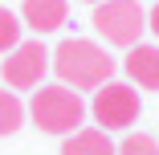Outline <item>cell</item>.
I'll use <instances>...</instances> for the list:
<instances>
[{"label": "cell", "instance_id": "obj_9", "mask_svg": "<svg viewBox=\"0 0 159 155\" xmlns=\"http://www.w3.org/2000/svg\"><path fill=\"white\" fill-rule=\"evenodd\" d=\"M29 118V106L16 98V90H0V139L4 135H16Z\"/></svg>", "mask_w": 159, "mask_h": 155}, {"label": "cell", "instance_id": "obj_4", "mask_svg": "<svg viewBox=\"0 0 159 155\" xmlns=\"http://www.w3.org/2000/svg\"><path fill=\"white\" fill-rule=\"evenodd\" d=\"M90 114L94 122L110 135V131H131L139 122V90L126 86V82H106L94 90V102H90Z\"/></svg>", "mask_w": 159, "mask_h": 155}, {"label": "cell", "instance_id": "obj_3", "mask_svg": "<svg viewBox=\"0 0 159 155\" xmlns=\"http://www.w3.org/2000/svg\"><path fill=\"white\" fill-rule=\"evenodd\" d=\"M90 25H94V33H98L106 45L131 49L147 33V8L139 0H102V4H94Z\"/></svg>", "mask_w": 159, "mask_h": 155}, {"label": "cell", "instance_id": "obj_10", "mask_svg": "<svg viewBox=\"0 0 159 155\" xmlns=\"http://www.w3.org/2000/svg\"><path fill=\"white\" fill-rule=\"evenodd\" d=\"M20 12H12V8H0V53H12L16 45H20Z\"/></svg>", "mask_w": 159, "mask_h": 155}, {"label": "cell", "instance_id": "obj_11", "mask_svg": "<svg viewBox=\"0 0 159 155\" xmlns=\"http://www.w3.org/2000/svg\"><path fill=\"white\" fill-rule=\"evenodd\" d=\"M118 155H159V143L147 131H126L118 143Z\"/></svg>", "mask_w": 159, "mask_h": 155}, {"label": "cell", "instance_id": "obj_2", "mask_svg": "<svg viewBox=\"0 0 159 155\" xmlns=\"http://www.w3.org/2000/svg\"><path fill=\"white\" fill-rule=\"evenodd\" d=\"M86 114H90V106L82 102V94L70 90V86H61V82L33 90V102H29V118H33L45 135H61V139L74 135L86 122Z\"/></svg>", "mask_w": 159, "mask_h": 155}, {"label": "cell", "instance_id": "obj_8", "mask_svg": "<svg viewBox=\"0 0 159 155\" xmlns=\"http://www.w3.org/2000/svg\"><path fill=\"white\" fill-rule=\"evenodd\" d=\"M61 155H118V143H110L102 127H78L74 135H66Z\"/></svg>", "mask_w": 159, "mask_h": 155}, {"label": "cell", "instance_id": "obj_7", "mask_svg": "<svg viewBox=\"0 0 159 155\" xmlns=\"http://www.w3.org/2000/svg\"><path fill=\"white\" fill-rule=\"evenodd\" d=\"M122 70H126V78H131L135 86H143V90H159V45H131L126 49V57H122Z\"/></svg>", "mask_w": 159, "mask_h": 155}, {"label": "cell", "instance_id": "obj_12", "mask_svg": "<svg viewBox=\"0 0 159 155\" xmlns=\"http://www.w3.org/2000/svg\"><path fill=\"white\" fill-rule=\"evenodd\" d=\"M147 29H151V33H155V37H159V4H155V8H151V12H147Z\"/></svg>", "mask_w": 159, "mask_h": 155}, {"label": "cell", "instance_id": "obj_1", "mask_svg": "<svg viewBox=\"0 0 159 155\" xmlns=\"http://www.w3.org/2000/svg\"><path fill=\"white\" fill-rule=\"evenodd\" d=\"M118 61L106 53V45L90 41V37H66L49 53V70L61 78V86L70 90H98L114 78Z\"/></svg>", "mask_w": 159, "mask_h": 155}, {"label": "cell", "instance_id": "obj_5", "mask_svg": "<svg viewBox=\"0 0 159 155\" xmlns=\"http://www.w3.org/2000/svg\"><path fill=\"white\" fill-rule=\"evenodd\" d=\"M45 74H49V49L41 41H20L0 66V78L8 90H37Z\"/></svg>", "mask_w": 159, "mask_h": 155}, {"label": "cell", "instance_id": "obj_6", "mask_svg": "<svg viewBox=\"0 0 159 155\" xmlns=\"http://www.w3.org/2000/svg\"><path fill=\"white\" fill-rule=\"evenodd\" d=\"M66 16H70V4H66V0H25V4H20V25L33 29L37 37L57 33V29L66 25Z\"/></svg>", "mask_w": 159, "mask_h": 155}, {"label": "cell", "instance_id": "obj_13", "mask_svg": "<svg viewBox=\"0 0 159 155\" xmlns=\"http://www.w3.org/2000/svg\"><path fill=\"white\" fill-rule=\"evenodd\" d=\"M86 4H102V0H86Z\"/></svg>", "mask_w": 159, "mask_h": 155}]
</instances>
